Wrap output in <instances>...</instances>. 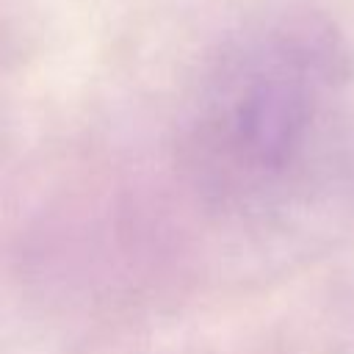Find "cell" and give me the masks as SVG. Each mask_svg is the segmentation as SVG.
<instances>
[{"label":"cell","instance_id":"cell-1","mask_svg":"<svg viewBox=\"0 0 354 354\" xmlns=\"http://www.w3.org/2000/svg\"><path fill=\"white\" fill-rule=\"evenodd\" d=\"M343 75V44L321 19L288 17L246 33L199 91V169L232 196L288 188L321 141Z\"/></svg>","mask_w":354,"mask_h":354}]
</instances>
